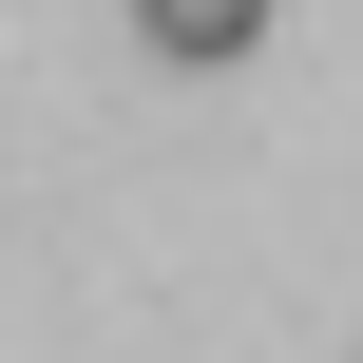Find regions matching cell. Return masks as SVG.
<instances>
[{"mask_svg":"<svg viewBox=\"0 0 363 363\" xmlns=\"http://www.w3.org/2000/svg\"><path fill=\"white\" fill-rule=\"evenodd\" d=\"M134 38H153V57H249L268 0H134Z\"/></svg>","mask_w":363,"mask_h":363,"instance_id":"obj_1","label":"cell"}]
</instances>
